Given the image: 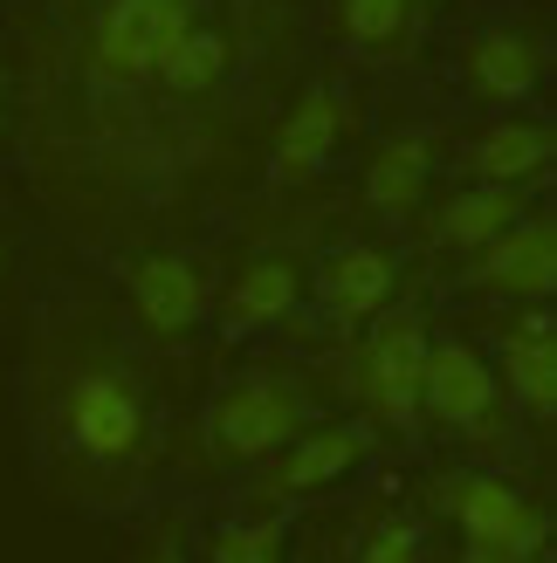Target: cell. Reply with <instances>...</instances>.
<instances>
[{"mask_svg": "<svg viewBox=\"0 0 557 563\" xmlns=\"http://www.w3.org/2000/svg\"><path fill=\"white\" fill-rule=\"evenodd\" d=\"M427 317L421 309H379L358 344V399H365L372 427L385 433H413L421 419V364H427Z\"/></svg>", "mask_w": 557, "mask_h": 563, "instance_id": "cell-1", "label": "cell"}, {"mask_svg": "<svg viewBox=\"0 0 557 563\" xmlns=\"http://www.w3.org/2000/svg\"><path fill=\"white\" fill-rule=\"evenodd\" d=\"M296 433H303V391L283 372H241L207 406V440L220 461H269Z\"/></svg>", "mask_w": 557, "mask_h": 563, "instance_id": "cell-2", "label": "cell"}, {"mask_svg": "<svg viewBox=\"0 0 557 563\" xmlns=\"http://www.w3.org/2000/svg\"><path fill=\"white\" fill-rule=\"evenodd\" d=\"M434 509L461 529L468 550H495V556H544V537H550L537 501L523 488H510L503 474H482V467L448 474L434 488Z\"/></svg>", "mask_w": 557, "mask_h": 563, "instance_id": "cell-3", "label": "cell"}, {"mask_svg": "<svg viewBox=\"0 0 557 563\" xmlns=\"http://www.w3.org/2000/svg\"><path fill=\"white\" fill-rule=\"evenodd\" d=\"M193 27V0H103L90 27V76L97 90H138L152 82L165 42Z\"/></svg>", "mask_w": 557, "mask_h": 563, "instance_id": "cell-4", "label": "cell"}, {"mask_svg": "<svg viewBox=\"0 0 557 563\" xmlns=\"http://www.w3.org/2000/svg\"><path fill=\"white\" fill-rule=\"evenodd\" d=\"M63 419H69V440L83 446V461L97 467H118L145 446V399L124 372H83L63 399Z\"/></svg>", "mask_w": 557, "mask_h": 563, "instance_id": "cell-5", "label": "cell"}, {"mask_svg": "<svg viewBox=\"0 0 557 563\" xmlns=\"http://www.w3.org/2000/svg\"><path fill=\"white\" fill-rule=\"evenodd\" d=\"M495 406H503V391H495V372L482 351L468 344H427V364H421V419L448 433H489L495 427Z\"/></svg>", "mask_w": 557, "mask_h": 563, "instance_id": "cell-6", "label": "cell"}, {"mask_svg": "<svg viewBox=\"0 0 557 563\" xmlns=\"http://www.w3.org/2000/svg\"><path fill=\"white\" fill-rule=\"evenodd\" d=\"M124 296H131V317L152 336H186L214 309V282H207V268L193 255L159 247V255H138L124 268Z\"/></svg>", "mask_w": 557, "mask_h": 563, "instance_id": "cell-7", "label": "cell"}, {"mask_svg": "<svg viewBox=\"0 0 557 563\" xmlns=\"http://www.w3.org/2000/svg\"><path fill=\"white\" fill-rule=\"evenodd\" d=\"M468 262H476L482 296L544 309L550 289H557V228H550V213H523L516 228H503L482 255H468Z\"/></svg>", "mask_w": 557, "mask_h": 563, "instance_id": "cell-8", "label": "cell"}, {"mask_svg": "<svg viewBox=\"0 0 557 563\" xmlns=\"http://www.w3.org/2000/svg\"><path fill=\"white\" fill-rule=\"evenodd\" d=\"M372 454V427L365 419H338V427H303L283 454H269V474H262V495L269 501H296V495H317L330 482Z\"/></svg>", "mask_w": 557, "mask_h": 563, "instance_id": "cell-9", "label": "cell"}, {"mask_svg": "<svg viewBox=\"0 0 557 563\" xmlns=\"http://www.w3.org/2000/svg\"><path fill=\"white\" fill-rule=\"evenodd\" d=\"M393 289H400V268L393 255H385L379 241H345V247H330V255L317 262L310 275V296L330 309L338 323H372L379 309H393Z\"/></svg>", "mask_w": 557, "mask_h": 563, "instance_id": "cell-10", "label": "cell"}, {"mask_svg": "<svg viewBox=\"0 0 557 563\" xmlns=\"http://www.w3.org/2000/svg\"><path fill=\"white\" fill-rule=\"evenodd\" d=\"M489 372H495V391H503L510 406H523L531 419L557 412V323H550V309H523L503 330Z\"/></svg>", "mask_w": 557, "mask_h": 563, "instance_id": "cell-11", "label": "cell"}, {"mask_svg": "<svg viewBox=\"0 0 557 563\" xmlns=\"http://www.w3.org/2000/svg\"><path fill=\"white\" fill-rule=\"evenodd\" d=\"M461 82L495 110L531 103L544 82V42L523 35V27H482V35L461 42Z\"/></svg>", "mask_w": 557, "mask_h": 563, "instance_id": "cell-12", "label": "cell"}, {"mask_svg": "<svg viewBox=\"0 0 557 563\" xmlns=\"http://www.w3.org/2000/svg\"><path fill=\"white\" fill-rule=\"evenodd\" d=\"M338 145H345V103H338V90H324V82H317V90H303V97L290 103L283 131H275L269 179H275V186H303V179H317Z\"/></svg>", "mask_w": 557, "mask_h": 563, "instance_id": "cell-13", "label": "cell"}, {"mask_svg": "<svg viewBox=\"0 0 557 563\" xmlns=\"http://www.w3.org/2000/svg\"><path fill=\"white\" fill-rule=\"evenodd\" d=\"M550 158H557V137L550 124L537 118H503V124H489L476 145H468V179L476 186H537L550 173Z\"/></svg>", "mask_w": 557, "mask_h": 563, "instance_id": "cell-14", "label": "cell"}, {"mask_svg": "<svg viewBox=\"0 0 557 563\" xmlns=\"http://www.w3.org/2000/svg\"><path fill=\"white\" fill-rule=\"evenodd\" d=\"M296 302H303V268L283 262V255H262V262H248L228 289H220V330L228 336L269 330V323H283Z\"/></svg>", "mask_w": 557, "mask_h": 563, "instance_id": "cell-15", "label": "cell"}, {"mask_svg": "<svg viewBox=\"0 0 557 563\" xmlns=\"http://www.w3.org/2000/svg\"><path fill=\"white\" fill-rule=\"evenodd\" d=\"M523 213H531V207H523L516 186H476V179H468L455 200L434 213V247H448V255H482V247L503 228H516Z\"/></svg>", "mask_w": 557, "mask_h": 563, "instance_id": "cell-16", "label": "cell"}, {"mask_svg": "<svg viewBox=\"0 0 557 563\" xmlns=\"http://www.w3.org/2000/svg\"><path fill=\"white\" fill-rule=\"evenodd\" d=\"M427 179H434V137L427 131H400V137H385V145L365 158V200L385 220H400V213L421 207Z\"/></svg>", "mask_w": 557, "mask_h": 563, "instance_id": "cell-17", "label": "cell"}, {"mask_svg": "<svg viewBox=\"0 0 557 563\" xmlns=\"http://www.w3.org/2000/svg\"><path fill=\"white\" fill-rule=\"evenodd\" d=\"M427 0H338V42L358 55H400L421 35Z\"/></svg>", "mask_w": 557, "mask_h": 563, "instance_id": "cell-18", "label": "cell"}, {"mask_svg": "<svg viewBox=\"0 0 557 563\" xmlns=\"http://www.w3.org/2000/svg\"><path fill=\"white\" fill-rule=\"evenodd\" d=\"M220 76H228V42H220V27H207V21H193L179 42H165L159 69H152V82H165L173 97H207Z\"/></svg>", "mask_w": 557, "mask_h": 563, "instance_id": "cell-19", "label": "cell"}, {"mask_svg": "<svg viewBox=\"0 0 557 563\" xmlns=\"http://www.w3.org/2000/svg\"><path fill=\"white\" fill-rule=\"evenodd\" d=\"M283 516H255V522H228L214 537L207 563H283Z\"/></svg>", "mask_w": 557, "mask_h": 563, "instance_id": "cell-20", "label": "cell"}, {"mask_svg": "<svg viewBox=\"0 0 557 563\" xmlns=\"http://www.w3.org/2000/svg\"><path fill=\"white\" fill-rule=\"evenodd\" d=\"M358 563H427V550H421V529H413V522H400V516L372 522V537H365V550H358Z\"/></svg>", "mask_w": 557, "mask_h": 563, "instance_id": "cell-21", "label": "cell"}, {"mask_svg": "<svg viewBox=\"0 0 557 563\" xmlns=\"http://www.w3.org/2000/svg\"><path fill=\"white\" fill-rule=\"evenodd\" d=\"M455 563H531V556H495V550H461Z\"/></svg>", "mask_w": 557, "mask_h": 563, "instance_id": "cell-22", "label": "cell"}, {"mask_svg": "<svg viewBox=\"0 0 557 563\" xmlns=\"http://www.w3.org/2000/svg\"><path fill=\"white\" fill-rule=\"evenodd\" d=\"M159 563H179V556H173V550H165V556H159Z\"/></svg>", "mask_w": 557, "mask_h": 563, "instance_id": "cell-23", "label": "cell"}, {"mask_svg": "<svg viewBox=\"0 0 557 563\" xmlns=\"http://www.w3.org/2000/svg\"><path fill=\"white\" fill-rule=\"evenodd\" d=\"M531 563H550V556H531Z\"/></svg>", "mask_w": 557, "mask_h": 563, "instance_id": "cell-24", "label": "cell"}]
</instances>
